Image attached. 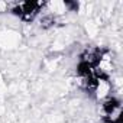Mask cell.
Here are the masks:
<instances>
[{
  "mask_svg": "<svg viewBox=\"0 0 123 123\" xmlns=\"http://www.w3.org/2000/svg\"><path fill=\"white\" fill-rule=\"evenodd\" d=\"M56 19L58 18H55V16H52L49 13H45V15H42V18L39 20V26L42 29H51V28H54L56 25Z\"/></svg>",
  "mask_w": 123,
  "mask_h": 123,
  "instance_id": "obj_3",
  "label": "cell"
},
{
  "mask_svg": "<svg viewBox=\"0 0 123 123\" xmlns=\"http://www.w3.org/2000/svg\"><path fill=\"white\" fill-rule=\"evenodd\" d=\"M20 33H18L13 29H7V31H2L0 32V46L2 48H15L19 42H20Z\"/></svg>",
  "mask_w": 123,
  "mask_h": 123,
  "instance_id": "obj_2",
  "label": "cell"
},
{
  "mask_svg": "<svg viewBox=\"0 0 123 123\" xmlns=\"http://www.w3.org/2000/svg\"><path fill=\"white\" fill-rule=\"evenodd\" d=\"M91 96H94V98L97 101H104L106 98H109L110 96H113V87H111V83L109 78H97L94 87H93V91H91Z\"/></svg>",
  "mask_w": 123,
  "mask_h": 123,
  "instance_id": "obj_1",
  "label": "cell"
}]
</instances>
